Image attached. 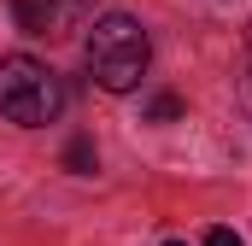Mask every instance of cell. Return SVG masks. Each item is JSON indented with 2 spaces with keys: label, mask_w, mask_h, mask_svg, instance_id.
Here are the masks:
<instances>
[{
  "label": "cell",
  "mask_w": 252,
  "mask_h": 246,
  "mask_svg": "<svg viewBox=\"0 0 252 246\" xmlns=\"http://www.w3.org/2000/svg\"><path fill=\"white\" fill-rule=\"evenodd\" d=\"M82 59H88V76H94L106 94H129V88L147 76V64H153V41H147L141 18L106 12V18H94Z\"/></svg>",
  "instance_id": "6da1fadb"
},
{
  "label": "cell",
  "mask_w": 252,
  "mask_h": 246,
  "mask_svg": "<svg viewBox=\"0 0 252 246\" xmlns=\"http://www.w3.org/2000/svg\"><path fill=\"white\" fill-rule=\"evenodd\" d=\"M64 112V82L59 70H47L30 53H6L0 59V118L18 129H41Z\"/></svg>",
  "instance_id": "7a4b0ae2"
},
{
  "label": "cell",
  "mask_w": 252,
  "mask_h": 246,
  "mask_svg": "<svg viewBox=\"0 0 252 246\" xmlns=\"http://www.w3.org/2000/svg\"><path fill=\"white\" fill-rule=\"evenodd\" d=\"M94 6L100 0H12V18H18V30L24 35H70V30H82L88 18H94Z\"/></svg>",
  "instance_id": "3957f363"
},
{
  "label": "cell",
  "mask_w": 252,
  "mask_h": 246,
  "mask_svg": "<svg viewBox=\"0 0 252 246\" xmlns=\"http://www.w3.org/2000/svg\"><path fill=\"white\" fill-rule=\"evenodd\" d=\"M94 164H100V153H94V135H70V147H64V170H76V176H94Z\"/></svg>",
  "instance_id": "277c9868"
},
{
  "label": "cell",
  "mask_w": 252,
  "mask_h": 246,
  "mask_svg": "<svg viewBox=\"0 0 252 246\" xmlns=\"http://www.w3.org/2000/svg\"><path fill=\"white\" fill-rule=\"evenodd\" d=\"M182 118V100H176V94H153V100H147V123H176Z\"/></svg>",
  "instance_id": "5b68a950"
},
{
  "label": "cell",
  "mask_w": 252,
  "mask_h": 246,
  "mask_svg": "<svg viewBox=\"0 0 252 246\" xmlns=\"http://www.w3.org/2000/svg\"><path fill=\"white\" fill-rule=\"evenodd\" d=\"M205 246H247V241H241L235 229H211V235H205Z\"/></svg>",
  "instance_id": "8992f818"
},
{
  "label": "cell",
  "mask_w": 252,
  "mask_h": 246,
  "mask_svg": "<svg viewBox=\"0 0 252 246\" xmlns=\"http://www.w3.org/2000/svg\"><path fill=\"white\" fill-rule=\"evenodd\" d=\"M164 246H188V241H164Z\"/></svg>",
  "instance_id": "52a82bcc"
},
{
  "label": "cell",
  "mask_w": 252,
  "mask_h": 246,
  "mask_svg": "<svg viewBox=\"0 0 252 246\" xmlns=\"http://www.w3.org/2000/svg\"><path fill=\"white\" fill-rule=\"evenodd\" d=\"M247 47H252V24H247Z\"/></svg>",
  "instance_id": "ba28073f"
},
{
  "label": "cell",
  "mask_w": 252,
  "mask_h": 246,
  "mask_svg": "<svg viewBox=\"0 0 252 246\" xmlns=\"http://www.w3.org/2000/svg\"><path fill=\"white\" fill-rule=\"evenodd\" d=\"M247 100H252V82H247Z\"/></svg>",
  "instance_id": "9c48e42d"
}]
</instances>
